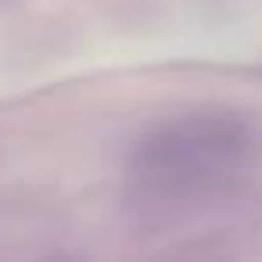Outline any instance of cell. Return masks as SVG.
<instances>
[{
  "mask_svg": "<svg viewBox=\"0 0 262 262\" xmlns=\"http://www.w3.org/2000/svg\"><path fill=\"white\" fill-rule=\"evenodd\" d=\"M255 147V129L226 112L158 122L133 151L137 176L155 187H194L233 172Z\"/></svg>",
  "mask_w": 262,
  "mask_h": 262,
  "instance_id": "obj_1",
  "label": "cell"
}]
</instances>
